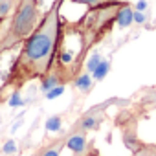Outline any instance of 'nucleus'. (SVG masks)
<instances>
[{"mask_svg":"<svg viewBox=\"0 0 156 156\" xmlns=\"http://www.w3.org/2000/svg\"><path fill=\"white\" fill-rule=\"evenodd\" d=\"M66 147L73 152V156H81L88 151V138H87V132H68V138H66Z\"/></svg>","mask_w":156,"mask_h":156,"instance_id":"39448f33","label":"nucleus"},{"mask_svg":"<svg viewBox=\"0 0 156 156\" xmlns=\"http://www.w3.org/2000/svg\"><path fill=\"white\" fill-rule=\"evenodd\" d=\"M90 51L92 48L79 22H62L51 75L57 77V81L61 85L72 83L77 75L83 73L81 68L85 66Z\"/></svg>","mask_w":156,"mask_h":156,"instance_id":"f03ea898","label":"nucleus"},{"mask_svg":"<svg viewBox=\"0 0 156 156\" xmlns=\"http://www.w3.org/2000/svg\"><path fill=\"white\" fill-rule=\"evenodd\" d=\"M61 4L62 0H55L51 8L44 13L37 30L20 44V51L13 59L0 92H4L6 88L19 92L28 83L35 79L42 81L44 77L51 73L62 26L59 15Z\"/></svg>","mask_w":156,"mask_h":156,"instance_id":"f257e3e1","label":"nucleus"},{"mask_svg":"<svg viewBox=\"0 0 156 156\" xmlns=\"http://www.w3.org/2000/svg\"><path fill=\"white\" fill-rule=\"evenodd\" d=\"M66 138H68V134H64V136H61V138H55V140H51V141H48V143L42 145L33 156H61L62 149L66 147Z\"/></svg>","mask_w":156,"mask_h":156,"instance_id":"423d86ee","label":"nucleus"},{"mask_svg":"<svg viewBox=\"0 0 156 156\" xmlns=\"http://www.w3.org/2000/svg\"><path fill=\"white\" fill-rule=\"evenodd\" d=\"M19 0H0V20H6L17 8Z\"/></svg>","mask_w":156,"mask_h":156,"instance_id":"9d476101","label":"nucleus"},{"mask_svg":"<svg viewBox=\"0 0 156 156\" xmlns=\"http://www.w3.org/2000/svg\"><path fill=\"white\" fill-rule=\"evenodd\" d=\"M108 105H110V103L107 101V103H103V105H98V107L90 108L88 112H85L79 119L73 123V127H72L70 130H72V132H90V130L99 129V125H101L103 119H105V110H107Z\"/></svg>","mask_w":156,"mask_h":156,"instance_id":"20e7f679","label":"nucleus"},{"mask_svg":"<svg viewBox=\"0 0 156 156\" xmlns=\"http://www.w3.org/2000/svg\"><path fill=\"white\" fill-rule=\"evenodd\" d=\"M70 2H73V4H83V6H96V4H99V2H103V0H70Z\"/></svg>","mask_w":156,"mask_h":156,"instance_id":"ddd939ff","label":"nucleus"},{"mask_svg":"<svg viewBox=\"0 0 156 156\" xmlns=\"http://www.w3.org/2000/svg\"><path fill=\"white\" fill-rule=\"evenodd\" d=\"M132 22H134V11H132L130 4L125 2L123 8H121L119 13H118V20H116V24H118L119 28H129Z\"/></svg>","mask_w":156,"mask_h":156,"instance_id":"6e6552de","label":"nucleus"},{"mask_svg":"<svg viewBox=\"0 0 156 156\" xmlns=\"http://www.w3.org/2000/svg\"><path fill=\"white\" fill-rule=\"evenodd\" d=\"M132 156H156V147L154 145H145V147H140L138 151H134Z\"/></svg>","mask_w":156,"mask_h":156,"instance_id":"f8f14e48","label":"nucleus"},{"mask_svg":"<svg viewBox=\"0 0 156 156\" xmlns=\"http://www.w3.org/2000/svg\"><path fill=\"white\" fill-rule=\"evenodd\" d=\"M72 85H73V88H75L77 92L88 94L90 88H92V85H94V77H90L88 73H81V75H77L75 79L72 81Z\"/></svg>","mask_w":156,"mask_h":156,"instance_id":"1a4fd4ad","label":"nucleus"},{"mask_svg":"<svg viewBox=\"0 0 156 156\" xmlns=\"http://www.w3.org/2000/svg\"><path fill=\"white\" fill-rule=\"evenodd\" d=\"M81 156H99V152H98V149H94V147H88V151H87L85 154H81Z\"/></svg>","mask_w":156,"mask_h":156,"instance_id":"2eb2a0df","label":"nucleus"},{"mask_svg":"<svg viewBox=\"0 0 156 156\" xmlns=\"http://www.w3.org/2000/svg\"><path fill=\"white\" fill-rule=\"evenodd\" d=\"M42 17L39 0H19L6 30L0 33V55L20 46L37 30Z\"/></svg>","mask_w":156,"mask_h":156,"instance_id":"7ed1b4c3","label":"nucleus"},{"mask_svg":"<svg viewBox=\"0 0 156 156\" xmlns=\"http://www.w3.org/2000/svg\"><path fill=\"white\" fill-rule=\"evenodd\" d=\"M134 22L143 24V22H145V15H143L141 11H134Z\"/></svg>","mask_w":156,"mask_h":156,"instance_id":"4468645a","label":"nucleus"},{"mask_svg":"<svg viewBox=\"0 0 156 156\" xmlns=\"http://www.w3.org/2000/svg\"><path fill=\"white\" fill-rule=\"evenodd\" d=\"M138 107L156 108V87H151V88L141 90V94L138 96Z\"/></svg>","mask_w":156,"mask_h":156,"instance_id":"0eeeda50","label":"nucleus"},{"mask_svg":"<svg viewBox=\"0 0 156 156\" xmlns=\"http://www.w3.org/2000/svg\"><path fill=\"white\" fill-rule=\"evenodd\" d=\"M136 9H138V11H143V9H145V2H138V4H136Z\"/></svg>","mask_w":156,"mask_h":156,"instance_id":"dca6fc26","label":"nucleus"},{"mask_svg":"<svg viewBox=\"0 0 156 156\" xmlns=\"http://www.w3.org/2000/svg\"><path fill=\"white\" fill-rule=\"evenodd\" d=\"M108 68H110V62H108V61H101V62L98 64V68L94 70V79H96V81L103 79L105 73L108 72Z\"/></svg>","mask_w":156,"mask_h":156,"instance_id":"9b49d317","label":"nucleus"}]
</instances>
